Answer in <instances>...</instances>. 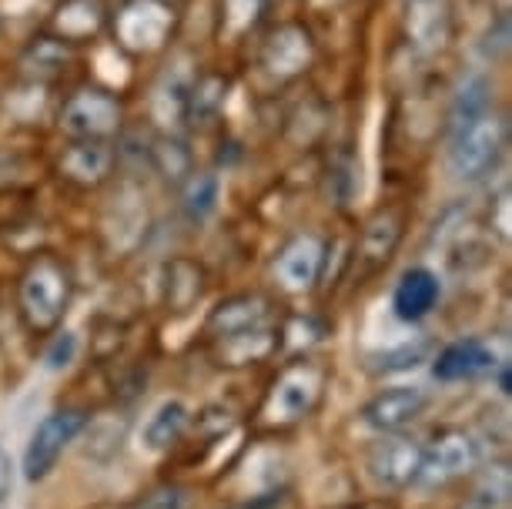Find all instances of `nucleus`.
Wrapping results in <instances>:
<instances>
[{
    "instance_id": "1",
    "label": "nucleus",
    "mask_w": 512,
    "mask_h": 509,
    "mask_svg": "<svg viewBox=\"0 0 512 509\" xmlns=\"http://www.w3.org/2000/svg\"><path fill=\"white\" fill-rule=\"evenodd\" d=\"M74 295V278L61 258L37 255L27 272L21 275V288H17V302H21V315L27 329L44 335L61 325L67 305Z\"/></svg>"
},
{
    "instance_id": "2",
    "label": "nucleus",
    "mask_w": 512,
    "mask_h": 509,
    "mask_svg": "<svg viewBox=\"0 0 512 509\" xmlns=\"http://www.w3.org/2000/svg\"><path fill=\"white\" fill-rule=\"evenodd\" d=\"M509 128L506 118L496 111L482 114V118L462 124L449 138V171L456 181H479L499 165L502 151H506Z\"/></svg>"
},
{
    "instance_id": "3",
    "label": "nucleus",
    "mask_w": 512,
    "mask_h": 509,
    "mask_svg": "<svg viewBox=\"0 0 512 509\" xmlns=\"http://www.w3.org/2000/svg\"><path fill=\"white\" fill-rule=\"evenodd\" d=\"M114 44L134 57L158 54L175 34V4L164 0H124L111 21Z\"/></svg>"
},
{
    "instance_id": "4",
    "label": "nucleus",
    "mask_w": 512,
    "mask_h": 509,
    "mask_svg": "<svg viewBox=\"0 0 512 509\" xmlns=\"http://www.w3.org/2000/svg\"><path fill=\"white\" fill-rule=\"evenodd\" d=\"M88 426V412L77 406L54 409L37 422L31 439L24 449V479L27 483H41L54 473V466L61 463L64 449L74 443L77 436Z\"/></svg>"
},
{
    "instance_id": "5",
    "label": "nucleus",
    "mask_w": 512,
    "mask_h": 509,
    "mask_svg": "<svg viewBox=\"0 0 512 509\" xmlns=\"http://www.w3.org/2000/svg\"><path fill=\"white\" fill-rule=\"evenodd\" d=\"M482 463V443L469 429H442L432 446L422 449V466L415 476V486L442 489L456 479H466Z\"/></svg>"
},
{
    "instance_id": "6",
    "label": "nucleus",
    "mask_w": 512,
    "mask_h": 509,
    "mask_svg": "<svg viewBox=\"0 0 512 509\" xmlns=\"http://www.w3.org/2000/svg\"><path fill=\"white\" fill-rule=\"evenodd\" d=\"M325 372L315 362H292L282 369V376L272 382L265 399V419L272 426H295L308 419L322 399Z\"/></svg>"
},
{
    "instance_id": "7",
    "label": "nucleus",
    "mask_w": 512,
    "mask_h": 509,
    "mask_svg": "<svg viewBox=\"0 0 512 509\" xmlns=\"http://www.w3.org/2000/svg\"><path fill=\"white\" fill-rule=\"evenodd\" d=\"M124 124V104L104 88H77L61 108V128L74 141H111Z\"/></svg>"
},
{
    "instance_id": "8",
    "label": "nucleus",
    "mask_w": 512,
    "mask_h": 509,
    "mask_svg": "<svg viewBox=\"0 0 512 509\" xmlns=\"http://www.w3.org/2000/svg\"><path fill=\"white\" fill-rule=\"evenodd\" d=\"M328 262V245L322 235L302 232L278 248L275 255V282L285 288L288 295H305L322 282Z\"/></svg>"
},
{
    "instance_id": "9",
    "label": "nucleus",
    "mask_w": 512,
    "mask_h": 509,
    "mask_svg": "<svg viewBox=\"0 0 512 509\" xmlns=\"http://www.w3.org/2000/svg\"><path fill=\"white\" fill-rule=\"evenodd\" d=\"M422 443L409 432H385L369 453V476L382 489H409L415 486L422 466Z\"/></svg>"
},
{
    "instance_id": "10",
    "label": "nucleus",
    "mask_w": 512,
    "mask_h": 509,
    "mask_svg": "<svg viewBox=\"0 0 512 509\" xmlns=\"http://www.w3.org/2000/svg\"><path fill=\"white\" fill-rule=\"evenodd\" d=\"M425 409H429V389L392 386L365 402L359 416L365 426L385 436V432H405V426H412Z\"/></svg>"
},
{
    "instance_id": "11",
    "label": "nucleus",
    "mask_w": 512,
    "mask_h": 509,
    "mask_svg": "<svg viewBox=\"0 0 512 509\" xmlns=\"http://www.w3.org/2000/svg\"><path fill=\"white\" fill-rule=\"evenodd\" d=\"M315 57V41L302 24H282L262 44V67L275 81H295L308 71Z\"/></svg>"
},
{
    "instance_id": "12",
    "label": "nucleus",
    "mask_w": 512,
    "mask_h": 509,
    "mask_svg": "<svg viewBox=\"0 0 512 509\" xmlns=\"http://www.w3.org/2000/svg\"><path fill=\"white\" fill-rule=\"evenodd\" d=\"M439 299H442L439 275L425 265H415V268H405L399 275V282H395L392 312H395V319H402V322H422L425 315L436 312Z\"/></svg>"
},
{
    "instance_id": "13",
    "label": "nucleus",
    "mask_w": 512,
    "mask_h": 509,
    "mask_svg": "<svg viewBox=\"0 0 512 509\" xmlns=\"http://www.w3.org/2000/svg\"><path fill=\"white\" fill-rule=\"evenodd\" d=\"M405 34L419 54L432 57L446 51L452 37V14L446 0H412L409 17H405Z\"/></svg>"
},
{
    "instance_id": "14",
    "label": "nucleus",
    "mask_w": 512,
    "mask_h": 509,
    "mask_svg": "<svg viewBox=\"0 0 512 509\" xmlns=\"http://www.w3.org/2000/svg\"><path fill=\"white\" fill-rule=\"evenodd\" d=\"M402 232H405V218H402V211H395V208L375 211L369 222H365L362 238H359V262L365 275H375L379 268L392 262L395 248L402 242Z\"/></svg>"
},
{
    "instance_id": "15",
    "label": "nucleus",
    "mask_w": 512,
    "mask_h": 509,
    "mask_svg": "<svg viewBox=\"0 0 512 509\" xmlns=\"http://www.w3.org/2000/svg\"><path fill=\"white\" fill-rule=\"evenodd\" d=\"M496 352L492 345L482 339H459L449 342L436 359H432V372H436L439 382H466V379H479L486 372L496 369Z\"/></svg>"
},
{
    "instance_id": "16",
    "label": "nucleus",
    "mask_w": 512,
    "mask_h": 509,
    "mask_svg": "<svg viewBox=\"0 0 512 509\" xmlns=\"http://www.w3.org/2000/svg\"><path fill=\"white\" fill-rule=\"evenodd\" d=\"M114 151L108 141H74L61 155V175L77 188H98L111 178Z\"/></svg>"
},
{
    "instance_id": "17",
    "label": "nucleus",
    "mask_w": 512,
    "mask_h": 509,
    "mask_svg": "<svg viewBox=\"0 0 512 509\" xmlns=\"http://www.w3.org/2000/svg\"><path fill=\"white\" fill-rule=\"evenodd\" d=\"M278 342H282V335H278L272 325H258V329H245V332L215 339V359L228 369L258 366V362L272 359L278 352Z\"/></svg>"
},
{
    "instance_id": "18",
    "label": "nucleus",
    "mask_w": 512,
    "mask_h": 509,
    "mask_svg": "<svg viewBox=\"0 0 512 509\" xmlns=\"http://www.w3.org/2000/svg\"><path fill=\"white\" fill-rule=\"evenodd\" d=\"M191 422V409L185 399H161L158 406L148 412V419L141 422V449L151 456L168 453L171 446H178V439L185 436Z\"/></svg>"
},
{
    "instance_id": "19",
    "label": "nucleus",
    "mask_w": 512,
    "mask_h": 509,
    "mask_svg": "<svg viewBox=\"0 0 512 509\" xmlns=\"http://www.w3.org/2000/svg\"><path fill=\"white\" fill-rule=\"evenodd\" d=\"M268 315H272V302H268L265 295H258V292L231 295V299L218 302V309H211L208 335L211 339H221V335L258 329V325H268Z\"/></svg>"
},
{
    "instance_id": "20",
    "label": "nucleus",
    "mask_w": 512,
    "mask_h": 509,
    "mask_svg": "<svg viewBox=\"0 0 512 509\" xmlns=\"http://www.w3.org/2000/svg\"><path fill=\"white\" fill-rule=\"evenodd\" d=\"M104 21H108L104 0H64L51 17V34L64 44H84L98 37Z\"/></svg>"
},
{
    "instance_id": "21",
    "label": "nucleus",
    "mask_w": 512,
    "mask_h": 509,
    "mask_svg": "<svg viewBox=\"0 0 512 509\" xmlns=\"http://www.w3.org/2000/svg\"><path fill=\"white\" fill-rule=\"evenodd\" d=\"M191 78L188 71H168L154 88V118H158L164 128H178L181 121H188V101H191Z\"/></svg>"
},
{
    "instance_id": "22",
    "label": "nucleus",
    "mask_w": 512,
    "mask_h": 509,
    "mask_svg": "<svg viewBox=\"0 0 512 509\" xmlns=\"http://www.w3.org/2000/svg\"><path fill=\"white\" fill-rule=\"evenodd\" d=\"M492 111V84L486 74H469L459 81L456 94H452V108H449V131L462 128V124L482 118Z\"/></svg>"
},
{
    "instance_id": "23",
    "label": "nucleus",
    "mask_w": 512,
    "mask_h": 509,
    "mask_svg": "<svg viewBox=\"0 0 512 509\" xmlns=\"http://www.w3.org/2000/svg\"><path fill=\"white\" fill-rule=\"evenodd\" d=\"M201 295H205V268L191 258H175L168 265V282H164V299L175 312H188Z\"/></svg>"
},
{
    "instance_id": "24",
    "label": "nucleus",
    "mask_w": 512,
    "mask_h": 509,
    "mask_svg": "<svg viewBox=\"0 0 512 509\" xmlns=\"http://www.w3.org/2000/svg\"><path fill=\"white\" fill-rule=\"evenodd\" d=\"M509 493H512V476L506 463L486 466L479 473V479L472 483L469 496L462 499L459 509H506L509 506Z\"/></svg>"
},
{
    "instance_id": "25",
    "label": "nucleus",
    "mask_w": 512,
    "mask_h": 509,
    "mask_svg": "<svg viewBox=\"0 0 512 509\" xmlns=\"http://www.w3.org/2000/svg\"><path fill=\"white\" fill-rule=\"evenodd\" d=\"M67 64H71V44L57 41L54 34L34 37V44L24 51V71L37 81L57 78Z\"/></svg>"
},
{
    "instance_id": "26",
    "label": "nucleus",
    "mask_w": 512,
    "mask_h": 509,
    "mask_svg": "<svg viewBox=\"0 0 512 509\" xmlns=\"http://www.w3.org/2000/svg\"><path fill=\"white\" fill-rule=\"evenodd\" d=\"M429 352L432 345L425 339H409L402 345H392V349H382V352H372L369 355V372L372 376H395V372H409L422 362H429Z\"/></svg>"
},
{
    "instance_id": "27",
    "label": "nucleus",
    "mask_w": 512,
    "mask_h": 509,
    "mask_svg": "<svg viewBox=\"0 0 512 509\" xmlns=\"http://www.w3.org/2000/svg\"><path fill=\"white\" fill-rule=\"evenodd\" d=\"M218 198H221V181L218 175L211 171H201V175H191L185 191H181V211L191 225H201L211 211L218 208Z\"/></svg>"
},
{
    "instance_id": "28",
    "label": "nucleus",
    "mask_w": 512,
    "mask_h": 509,
    "mask_svg": "<svg viewBox=\"0 0 512 509\" xmlns=\"http://www.w3.org/2000/svg\"><path fill=\"white\" fill-rule=\"evenodd\" d=\"M272 0H218V14H221V34L241 37L248 31H255L262 24V17L268 14Z\"/></svg>"
},
{
    "instance_id": "29",
    "label": "nucleus",
    "mask_w": 512,
    "mask_h": 509,
    "mask_svg": "<svg viewBox=\"0 0 512 509\" xmlns=\"http://www.w3.org/2000/svg\"><path fill=\"white\" fill-rule=\"evenodd\" d=\"M154 168H158L161 175L171 178V181L185 178L188 168H191V158H188L185 144L175 141V138H161L158 144H154Z\"/></svg>"
},
{
    "instance_id": "30",
    "label": "nucleus",
    "mask_w": 512,
    "mask_h": 509,
    "mask_svg": "<svg viewBox=\"0 0 512 509\" xmlns=\"http://www.w3.org/2000/svg\"><path fill=\"white\" fill-rule=\"evenodd\" d=\"M221 101H225V81L221 78H201L191 84V101H188V118H211Z\"/></svg>"
},
{
    "instance_id": "31",
    "label": "nucleus",
    "mask_w": 512,
    "mask_h": 509,
    "mask_svg": "<svg viewBox=\"0 0 512 509\" xmlns=\"http://www.w3.org/2000/svg\"><path fill=\"white\" fill-rule=\"evenodd\" d=\"M88 429V436H91V446H88V456L94 459H101V449H108L104 456H114L121 449V439H124V432L118 422H111V419H98V422H91V426H84Z\"/></svg>"
},
{
    "instance_id": "32",
    "label": "nucleus",
    "mask_w": 512,
    "mask_h": 509,
    "mask_svg": "<svg viewBox=\"0 0 512 509\" xmlns=\"http://www.w3.org/2000/svg\"><path fill=\"white\" fill-rule=\"evenodd\" d=\"M77 349H81V342H77L74 332H57L51 339V345H47V352H44V366L54 369V372L67 369L77 359Z\"/></svg>"
},
{
    "instance_id": "33",
    "label": "nucleus",
    "mask_w": 512,
    "mask_h": 509,
    "mask_svg": "<svg viewBox=\"0 0 512 509\" xmlns=\"http://www.w3.org/2000/svg\"><path fill=\"white\" fill-rule=\"evenodd\" d=\"M482 51H486L489 61H499L502 54L509 51V17L499 14L496 17V31H486V37H482Z\"/></svg>"
},
{
    "instance_id": "34",
    "label": "nucleus",
    "mask_w": 512,
    "mask_h": 509,
    "mask_svg": "<svg viewBox=\"0 0 512 509\" xmlns=\"http://www.w3.org/2000/svg\"><path fill=\"white\" fill-rule=\"evenodd\" d=\"M11 479H14V466H11V456H7V449L0 446V503L7 499L11 493Z\"/></svg>"
},
{
    "instance_id": "35",
    "label": "nucleus",
    "mask_w": 512,
    "mask_h": 509,
    "mask_svg": "<svg viewBox=\"0 0 512 509\" xmlns=\"http://www.w3.org/2000/svg\"><path fill=\"white\" fill-rule=\"evenodd\" d=\"M164 4H175V0H164Z\"/></svg>"
}]
</instances>
